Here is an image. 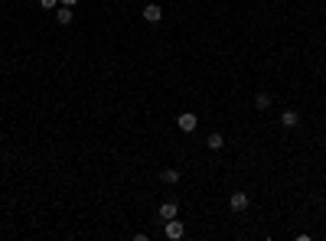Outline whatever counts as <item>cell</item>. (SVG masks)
Masks as SVG:
<instances>
[{
  "instance_id": "277c9868",
  "label": "cell",
  "mask_w": 326,
  "mask_h": 241,
  "mask_svg": "<svg viewBox=\"0 0 326 241\" xmlns=\"http://www.w3.org/2000/svg\"><path fill=\"white\" fill-rule=\"evenodd\" d=\"M228 205H232V212H245V209H248V195H245V193H232Z\"/></svg>"
},
{
  "instance_id": "6da1fadb",
  "label": "cell",
  "mask_w": 326,
  "mask_h": 241,
  "mask_svg": "<svg viewBox=\"0 0 326 241\" xmlns=\"http://www.w3.org/2000/svg\"><path fill=\"white\" fill-rule=\"evenodd\" d=\"M163 225H166V228H163V232H166V238H173V241H176V238H183V232H186L179 218H170V222H163Z\"/></svg>"
},
{
  "instance_id": "8992f818",
  "label": "cell",
  "mask_w": 326,
  "mask_h": 241,
  "mask_svg": "<svg viewBox=\"0 0 326 241\" xmlns=\"http://www.w3.org/2000/svg\"><path fill=\"white\" fill-rule=\"evenodd\" d=\"M280 124H284V127H297V124H300V114H297V111H284V114H280Z\"/></svg>"
},
{
  "instance_id": "ba28073f",
  "label": "cell",
  "mask_w": 326,
  "mask_h": 241,
  "mask_svg": "<svg viewBox=\"0 0 326 241\" xmlns=\"http://www.w3.org/2000/svg\"><path fill=\"white\" fill-rule=\"evenodd\" d=\"M55 20H59V26H69V23H72V7L55 10Z\"/></svg>"
},
{
  "instance_id": "52a82bcc",
  "label": "cell",
  "mask_w": 326,
  "mask_h": 241,
  "mask_svg": "<svg viewBox=\"0 0 326 241\" xmlns=\"http://www.w3.org/2000/svg\"><path fill=\"white\" fill-rule=\"evenodd\" d=\"M206 147H209V150H222V147H225V137H222V134H209V137H206Z\"/></svg>"
},
{
  "instance_id": "30bf717a",
  "label": "cell",
  "mask_w": 326,
  "mask_h": 241,
  "mask_svg": "<svg viewBox=\"0 0 326 241\" xmlns=\"http://www.w3.org/2000/svg\"><path fill=\"white\" fill-rule=\"evenodd\" d=\"M255 108H258V111H268V108H271V95H264V92H261V95L255 98Z\"/></svg>"
},
{
  "instance_id": "8fae6325",
  "label": "cell",
  "mask_w": 326,
  "mask_h": 241,
  "mask_svg": "<svg viewBox=\"0 0 326 241\" xmlns=\"http://www.w3.org/2000/svg\"><path fill=\"white\" fill-rule=\"evenodd\" d=\"M39 7H46V10H55V7H59V0H39Z\"/></svg>"
},
{
  "instance_id": "9c48e42d",
  "label": "cell",
  "mask_w": 326,
  "mask_h": 241,
  "mask_svg": "<svg viewBox=\"0 0 326 241\" xmlns=\"http://www.w3.org/2000/svg\"><path fill=\"white\" fill-rule=\"evenodd\" d=\"M160 179H163V183H170V186H173V183H179V170H173V166H166V170L160 173Z\"/></svg>"
},
{
  "instance_id": "7c38bea8",
  "label": "cell",
  "mask_w": 326,
  "mask_h": 241,
  "mask_svg": "<svg viewBox=\"0 0 326 241\" xmlns=\"http://www.w3.org/2000/svg\"><path fill=\"white\" fill-rule=\"evenodd\" d=\"M59 3H62V7H75L78 0H59Z\"/></svg>"
},
{
  "instance_id": "7a4b0ae2",
  "label": "cell",
  "mask_w": 326,
  "mask_h": 241,
  "mask_svg": "<svg viewBox=\"0 0 326 241\" xmlns=\"http://www.w3.org/2000/svg\"><path fill=\"white\" fill-rule=\"evenodd\" d=\"M144 20H147V23H160V20H163V7H160V3H147V7H144Z\"/></svg>"
},
{
  "instance_id": "5b68a950",
  "label": "cell",
  "mask_w": 326,
  "mask_h": 241,
  "mask_svg": "<svg viewBox=\"0 0 326 241\" xmlns=\"http://www.w3.org/2000/svg\"><path fill=\"white\" fill-rule=\"evenodd\" d=\"M176 202H163L160 205V222H170V218H176Z\"/></svg>"
},
{
  "instance_id": "3957f363",
  "label": "cell",
  "mask_w": 326,
  "mask_h": 241,
  "mask_svg": "<svg viewBox=\"0 0 326 241\" xmlns=\"http://www.w3.org/2000/svg\"><path fill=\"white\" fill-rule=\"evenodd\" d=\"M176 124H179V131L193 134V131H196V124H199V117H196V114H179V117H176Z\"/></svg>"
}]
</instances>
